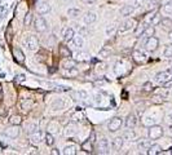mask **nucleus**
<instances>
[{
	"label": "nucleus",
	"mask_w": 172,
	"mask_h": 155,
	"mask_svg": "<svg viewBox=\"0 0 172 155\" xmlns=\"http://www.w3.org/2000/svg\"><path fill=\"white\" fill-rule=\"evenodd\" d=\"M118 25H116L115 22L114 23H110L109 26L106 27V35L108 36H113V35H115L116 34V31H118Z\"/></svg>",
	"instance_id": "6ab92c4d"
},
{
	"label": "nucleus",
	"mask_w": 172,
	"mask_h": 155,
	"mask_svg": "<svg viewBox=\"0 0 172 155\" xmlns=\"http://www.w3.org/2000/svg\"><path fill=\"white\" fill-rule=\"evenodd\" d=\"M34 27L38 33H45L47 29H48V25H47V21L44 20L43 17H36L35 21H34Z\"/></svg>",
	"instance_id": "20e7f679"
},
{
	"label": "nucleus",
	"mask_w": 172,
	"mask_h": 155,
	"mask_svg": "<svg viewBox=\"0 0 172 155\" xmlns=\"http://www.w3.org/2000/svg\"><path fill=\"white\" fill-rule=\"evenodd\" d=\"M163 133H164V131H163V128L161 126H151L149 128V132H147L150 140H158V138H161L162 136H163Z\"/></svg>",
	"instance_id": "f03ea898"
},
{
	"label": "nucleus",
	"mask_w": 172,
	"mask_h": 155,
	"mask_svg": "<svg viewBox=\"0 0 172 155\" xmlns=\"http://www.w3.org/2000/svg\"><path fill=\"white\" fill-rule=\"evenodd\" d=\"M163 12L166 14H172V0L163 5Z\"/></svg>",
	"instance_id": "473e14b6"
},
{
	"label": "nucleus",
	"mask_w": 172,
	"mask_h": 155,
	"mask_svg": "<svg viewBox=\"0 0 172 155\" xmlns=\"http://www.w3.org/2000/svg\"><path fill=\"white\" fill-rule=\"evenodd\" d=\"M161 23L163 25L164 27H171L172 26V20H170V18H162V21H161Z\"/></svg>",
	"instance_id": "58836bf2"
},
{
	"label": "nucleus",
	"mask_w": 172,
	"mask_h": 155,
	"mask_svg": "<svg viewBox=\"0 0 172 155\" xmlns=\"http://www.w3.org/2000/svg\"><path fill=\"white\" fill-rule=\"evenodd\" d=\"M36 129H38V124H36V123H29L26 126V132H29V133L35 132Z\"/></svg>",
	"instance_id": "72a5a7b5"
},
{
	"label": "nucleus",
	"mask_w": 172,
	"mask_h": 155,
	"mask_svg": "<svg viewBox=\"0 0 172 155\" xmlns=\"http://www.w3.org/2000/svg\"><path fill=\"white\" fill-rule=\"evenodd\" d=\"M13 56H14V60L18 62V64H23L25 62V54L21 51L20 48H14L13 49Z\"/></svg>",
	"instance_id": "ddd939ff"
},
{
	"label": "nucleus",
	"mask_w": 172,
	"mask_h": 155,
	"mask_svg": "<svg viewBox=\"0 0 172 155\" xmlns=\"http://www.w3.org/2000/svg\"><path fill=\"white\" fill-rule=\"evenodd\" d=\"M9 122H10V124H13V126H20L21 122H22V118L20 115H13L9 119Z\"/></svg>",
	"instance_id": "7c9ffc66"
},
{
	"label": "nucleus",
	"mask_w": 172,
	"mask_h": 155,
	"mask_svg": "<svg viewBox=\"0 0 172 155\" xmlns=\"http://www.w3.org/2000/svg\"><path fill=\"white\" fill-rule=\"evenodd\" d=\"M52 154L57 155V154H60V151H58V150H56V149H53V150H52Z\"/></svg>",
	"instance_id": "09e8293b"
},
{
	"label": "nucleus",
	"mask_w": 172,
	"mask_h": 155,
	"mask_svg": "<svg viewBox=\"0 0 172 155\" xmlns=\"http://www.w3.org/2000/svg\"><path fill=\"white\" fill-rule=\"evenodd\" d=\"M150 87H151V83L147 82V83H145V84H144V89H145V91H150V89H151Z\"/></svg>",
	"instance_id": "c03bdc74"
},
{
	"label": "nucleus",
	"mask_w": 172,
	"mask_h": 155,
	"mask_svg": "<svg viewBox=\"0 0 172 155\" xmlns=\"http://www.w3.org/2000/svg\"><path fill=\"white\" fill-rule=\"evenodd\" d=\"M5 12H7V8H5V7H0V18L3 17V14L5 13Z\"/></svg>",
	"instance_id": "a18cd8bd"
},
{
	"label": "nucleus",
	"mask_w": 172,
	"mask_h": 155,
	"mask_svg": "<svg viewBox=\"0 0 172 155\" xmlns=\"http://www.w3.org/2000/svg\"><path fill=\"white\" fill-rule=\"evenodd\" d=\"M168 79H171V74L168 71H162L155 75V82L158 84H163L164 82H167Z\"/></svg>",
	"instance_id": "0eeeda50"
},
{
	"label": "nucleus",
	"mask_w": 172,
	"mask_h": 155,
	"mask_svg": "<svg viewBox=\"0 0 172 155\" xmlns=\"http://www.w3.org/2000/svg\"><path fill=\"white\" fill-rule=\"evenodd\" d=\"M109 53H110V52L106 51V49H101V51H100V56H101V57H106Z\"/></svg>",
	"instance_id": "37998d69"
},
{
	"label": "nucleus",
	"mask_w": 172,
	"mask_h": 155,
	"mask_svg": "<svg viewBox=\"0 0 172 155\" xmlns=\"http://www.w3.org/2000/svg\"><path fill=\"white\" fill-rule=\"evenodd\" d=\"M167 120H168V122H170V123H172V113H171V114H168V115H167Z\"/></svg>",
	"instance_id": "de8ad7c7"
},
{
	"label": "nucleus",
	"mask_w": 172,
	"mask_h": 155,
	"mask_svg": "<svg viewBox=\"0 0 172 155\" xmlns=\"http://www.w3.org/2000/svg\"><path fill=\"white\" fill-rule=\"evenodd\" d=\"M4 134H5V136H8V137H10V138H16L17 136L20 134V128H18L17 126L12 127V128H8V129H5Z\"/></svg>",
	"instance_id": "f8f14e48"
},
{
	"label": "nucleus",
	"mask_w": 172,
	"mask_h": 155,
	"mask_svg": "<svg viewBox=\"0 0 172 155\" xmlns=\"http://www.w3.org/2000/svg\"><path fill=\"white\" fill-rule=\"evenodd\" d=\"M132 57H133V60L136 62H139V64H141V62H144L146 60L145 53H143L141 51H135L133 54H132Z\"/></svg>",
	"instance_id": "a211bd4d"
},
{
	"label": "nucleus",
	"mask_w": 172,
	"mask_h": 155,
	"mask_svg": "<svg viewBox=\"0 0 172 155\" xmlns=\"http://www.w3.org/2000/svg\"><path fill=\"white\" fill-rule=\"evenodd\" d=\"M145 0H132V7L133 8H140L141 5H144Z\"/></svg>",
	"instance_id": "ea45409f"
},
{
	"label": "nucleus",
	"mask_w": 172,
	"mask_h": 155,
	"mask_svg": "<svg viewBox=\"0 0 172 155\" xmlns=\"http://www.w3.org/2000/svg\"><path fill=\"white\" fill-rule=\"evenodd\" d=\"M164 57H167V58H172V44L167 45L164 49Z\"/></svg>",
	"instance_id": "4c0bfd02"
},
{
	"label": "nucleus",
	"mask_w": 172,
	"mask_h": 155,
	"mask_svg": "<svg viewBox=\"0 0 172 155\" xmlns=\"http://www.w3.org/2000/svg\"><path fill=\"white\" fill-rule=\"evenodd\" d=\"M161 21H162V16L159 14V13H155L154 16L151 17V21H150V23L153 25V26H157V25H159V23H161Z\"/></svg>",
	"instance_id": "c756f323"
},
{
	"label": "nucleus",
	"mask_w": 172,
	"mask_h": 155,
	"mask_svg": "<svg viewBox=\"0 0 172 155\" xmlns=\"http://www.w3.org/2000/svg\"><path fill=\"white\" fill-rule=\"evenodd\" d=\"M136 123H137V118L135 114H130L127 116V119H126V127L127 128H133L135 126H136Z\"/></svg>",
	"instance_id": "4468645a"
},
{
	"label": "nucleus",
	"mask_w": 172,
	"mask_h": 155,
	"mask_svg": "<svg viewBox=\"0 0 172 155\" xmlns=\"http://www.w3.org/2000/svg\"><path fill=\"white\" fill-rule=\"evenodd\" d=\"M78 62L75 60H71V58H67L64 64H62V67L64 69H72V67H75V65Z\"/></svg>",
	"instance_id": "cd10ccee"
},
{
	"label": "nucleus",
	"mask_w": 172,
	"mask_h": 155,
	"mask_svg": "<svg viewBox=\"0 0 172 155\" xmlns=\"http://www.w3.org/2000/svg\"><path fill=\"white\" fill-rule=\"evenodd\" d=\"M41 138H43V133L40 131H38V129H36L35 132L30 133V141H31V144H34V145H38L41 141Z\"/></svg>",
	"instance_id": "1a4fd4ad"
},
{
	"label": "nucleus",
	"mask_w": 172,
	"mask_h": 155,
	"mask_svg": "<svg viewBox=\"0 0 172 155\" xmlns=\"http://www.w3.org/2000/svg\"><path fill=\"white\" fill-rule=\"evenodd\" d=\"M97 20V16L95 12H87L84 16H83V21L85 25H91V23H93L95 21Z\"/></svg>",
	"instance_id": "9d476101"
},
{
	"label": "nucleus",
	"mask_w": 172,
	"mask_h": 155,
	"mask_svg": "<svg viewBox=\"0 0 172 155\" xmlns=\"http://www.w3.org/2000/svg\"><path fill=\"white\" fill-rule=\"evenodd\" d=\"M76 74H78V70L75 67H72V69H65V71H64L65 76H75Z\"/></svg>",
	"instance_id": "2f4dec72"
},
{
	"label": "nucleus",
	"mask_w": 172,
	"mask_h": 155,
	"mask_svg": "<svg viewBox=\"0 0 172 155\" xmlns=\"http://www.w3.org/2000/svg\"><path fill=\"white\" fill-rule=\"evenodd\" d=\"M74 60H75L76 62H84V61L89 60V56L87 53H84V52H78L75 54V58H74Z\"/></svg>",
	"instance_id": "393cba45"
},
{
	"label": "nucleus",
	"mask_w": 172,
	"mask_h": 155,
	"mask_svg": "<svg viewBox=\"0 0 172 155\" xmlns=\"http://www.w3.org/2000/svg\"><path fill=\"white\" fill-rule=\"evenodd\" d=\"M79 13H80V10L79 9H75V8H70L69 10H67V16L71 17V18H75L79 16Z\"/></svg>",
	"instance_id": "f704fd0d"
},
{
	"label": "nucleus",
	"mask_w": 172,
	"mask_h": 155,
	"mask_svg": "<svg viewBox=\"0 0 172 155\" xmlns=\"http://www.w3.org/2000/svg\"><path fill=\"white\" fill-rule=\"evenodd\" d=\"M60 56H61V57H64V58H71L72 53H71V51L66 45H61L60 47Z\"/></svg>",
	"instance_id": "f3484780"
},
{
	"label": "nucleus",
	"mask_w": 172,
	"mask_h": 155,
	"mask_svg": "<svg viewBox=\"0 0 172 155\" xmlns=\"http://www.w3.org/2000/svg\"><path fill=\"white\" fill-rule=\"evenodd\" d=\"M167 71H168V72H170V74H171V75H172V67H171V69H168V70H167Z\"/></svg>",
	"instance_id": "603ef678"
},
{
	"label": "nucleus",
	"mask_w": 172,
	"mask_h": 155,
	"mask_svg": "<svg viewBox=\"0 0 172 155\" xmlns=\"http://www.w3.org/2000/svg\"><path fill=\"white\" fill-rule=\"evenodd\" d=\"M49 10H51V5H49V3L44 2V0H41V2H39V3H38V5H36V12H38V13H39L40 16L47 14Z\"/></svg>",
	"instance_id": "423d86ee"
},
{
	"label": "nucleus",
	"mask_w": 172,
	"mask_h": 155,
	"mask_svg": "<svg viewBox=\"0 0 172 155\" xmlns=\"http://www.w3.org/2000/svg\"><path fill=\"white\" fill-rule=\"evenodd\" d=\"M136 138V133H135L132 131V128H128L127 131L124 132V134H123V140H128V141H132Z\"/></svg>",
	"instance_id": "b1692460"
},
{
	"label": "nucleus",
	"mask_w": 172,
	"mask_h": 155,
	"mask_svg": "<svg viewBox=\"0 0 172 155\" xmlns=\"http://www.w3.org/2000/svg\"><path fill=\"white\" fill-rule=\"evenodd\" d=\"M145 25L144 23H141V25H139V27L136 29V31H135V34H136V36H140L141 34H143V31L145 30Z\"/></svg>",
	"instance_id": "a19ab883"
},
{
	"label": "nucleus",
	"mask_w": 172,
	"mask_h": 155,
	"mask_svg": "<svg viewBox=\"0 0 172 155\" xmlns=\"http://www.w3.org/2000/svg\"><path fill=\"white\" fill-rule=\"evenodd\" d=\"M122 126H123V119L116 116V118H114V119H111L109 122L108 129L110 132H116V131H119V129L122 128Z\"/></svg>",
	"instance_id": "39448f33"
},
{
	"label": "nucleus",
	"mask_w": 172,
	"mask_h": 155,
	"mask_svg": "<svg viewBox=\"0 0 172 155\" xmlns=\"http://www.w3.org/2000/svg\"><path fill=\"white\" fill-rule=\"evenodd\" d=\"M45 144L48 146H53L54 145V138H53V136L51 133H47L45 134Z\"/></svg>",
	"instance_id": "c9c22d12"
},
{
	"label": "nucleus",
	"mask_w": 172,
	"mask_h": 155,
	"mask_svg": "<svg viewBox=\"0 0 172 155\" xmlns=\"http://www.w3.org/2000/svg\"><path fill=\"white\" fill-rule=\"evenodd\" d=\"M82 149L84 151H87V153H92V150H93V142H92L91 140L84 141L82 144Z\"/></svg>",
	"instance_id": "bb28decb"
},
{
	"label": "nucleus",
	"mask_w": 172,
	"mask_h": 155,
	"mask_svg": "<svg viewBox=\"0 0 172 155\" xmlns=\"http://www.w3.org/2000/svg\"><path fill=\"white\" fill-rule=\"evenodd\" d=\"M170 133H172V124L170 126Z\"/></svg>",
	"instance_id": "864d4df0"
},
{
	"label": "nucleus",
	"mask_w": 172,
	"mask_h": 155,
	"mask_svg": "<svg viewBox=\"0 0 172 155\" xmlns=\"http://www.w3.org/2000/svg\"><path fill=\"white\" fill-rule=\"evenodd\" d=\"M162 85H163V88H166V89H171L172 88V79H168L167 82H164Z\"/></svg>",
	"instance_id": "79ce46f5"
},
{
	"label": "nucleus",
	"mask_w": 172,
	"mask_h": 155,
	"mask_svg": "<svg viewBox=\"0 0 172 155\" xmlns=\"http://www.w3.org/2000/svg\"><path fill=\"white\" fill-rule=\"evenodd\" d=\"M23 43H25V45H26V48L29 49V51H31V52H35V51H38L39 49L38 38L34 36V35H27L26 38H25Z\"/></svg>",
	"instance_id": "f257e3e1"
},
{
	"label": "nucleus",
	"mask_w": 172,
	"mask_h": 155,
	"mask_svg": "<svg viewBox=\"0 0 172 155\" xmlns=\"http://www.w3.org/2000/svg\"><path fill=\"white\" fill-rule=\"evenodd\" d=\"M154 33H155V29H154V26L151 25V26H146L141 35H143L144 38H150V36L154 35Z\"/></svg>",
	"instance_id": "412c9836"
},
{
	"label": "nucleus",
	"mask_w": 172,
	"mask_h": 155,
	"mask_svg": "<svg viewBox=\"0 0 172 155\" xmlns=\"http://www.w3.org/2000/svg\"><path fill=\"white\" fill-rule=\"evenodd\" d=\"M98 151H100L101 154H106L108 150H109V141L106 138H101L100 141H98Z\"/></svg>",
	"instance_id": "9b49d317"
},
{
	"label": "nucleus",
	"mask_w": 172,
	"mask_h": 155,
	"mask_svg": "<svg viewBox=\"0 0 172 155\" xmlns=\"http://www.w3.org/2000/svg\"><path fill=\"white\" fill-rule=\"evenodd\" d=\"M123 146V137H115L111 142V147L114 149V150H120V147Z\"/></svg>",
	"instance_id": "aec40b11"
},
{
	"label": "nucleus",
	"mask_w": 172,
	"mask_h": 155,
	"mask_svg": "<svg viewBox=\"0 0 172 155\" xmlns=\"http://www.w3.org/2000/svg\"><path fill=\"white\" fill-rule=\"evenodd\" d=\"M18 80H20V82L21 80H25V75H18Z\"/></svg>",
	"instance_id": "8fccbe9b"
},
{
	"label": "nucleus",
	"mask_w": 172,
	"mask_h": 155,
	"mask_svg": "<svg viewBox=\"0 0 172 155\" xmlns=\"http://www.w3.org/2000/svg\"><path fill=\"white\" fill-rule=\"evenodd\" d=\"M133 25H135L133 20H127V21H124L118 27V31H119V33H126V31H130L131 29H133Z\"/></svg>",
	"instance_id": "6e6552de"
},
{
	"label": "nucleus",
	"mask_w": 172,
	"mask_h": 155,
	"mask_svg": "<svg viewBox=\"0 0 172 155\" xmlns=\"http://www.w3.org/2000/svg\"><path fill=\"white\" fill-rule=\"evenodd\" d=\"M72 43H74V45H75L76 48H82V47H83V44H84L83 36H82V35H74V38H72Z\"/></svg>",
	"instance_id": "5701e85b"
},
{
	"label": "nucleus",
	"mask_w": 172,
	"mask_h": 155,
	"mask_svg": "<svg viewBox=\"0 0 172 155\" xmlns=\"http://www.w3.org/2000/svg\"><path fill=\"white\" fill-rule=\"evenodd\" d=\"M133 10H135V8L131 7V5H124V7H122V9H120V14L124 17L131 16L133 13Z\"/></svg>",
	"instance_id": "4be33fe9"
},
{
	"label": "nucleus",
	"mask_w": 172,
	"mask_h": 155,
	"mask_svg": "<svg viewBox=\"0 0 172 155\" xmlns=\"http://www.w3.org/2000/svg\"><path fill=\"white\" fill-rule=\"evenodd\" d=\"M162 146L158 145V144H154V145H150V147L147 149V154L150 155H157V154H162Z\"/></svg>",
	"instance_id": "dca6fc26"
},
{
	"label": "nucleus",
	"mask_w": 172,
	"mask_h": 155,
	"mask_svg": "<svg viewBox=\"0 0 172 155\" xmlns=\"http://www.w3.org/2000/svg\"><path fill=\"white\" fill-rule=\"evenodd\" d=\"M83 3L84 4H93V3H96V0H83Z\"/></svg>",
	"instance_id": "49530a36"
},
{
	"label": "nucleus",
	"mask_w": 172,
	"mask_h": 155,
	"mask_svg": "<svg viewBox=\"0 0 172 155\" xmlns=\"http://www.w3.org/2000/svg\"><path fill=\"white\" fill-rule=\"evenodd\" d=\"M33 22V14L31 13H27L26 16H25V20H23V25L25 26H30Z\"/></svg>",
	"instance_id": "e433bc0d"
},
{
	"label": "nucleus",
	"mask_w": 172,
	"mask_h": 155,
	"mask_svg": "<svg viewBox=\"0 0 172 155\" xmlns=\"http://www.w3.org/2000/svg\"><path fill=\"white\" fill-rule=\"evenodd\" d=\"M168 38H170V39H171V40H172V30H171V31H170V34H168Z\"/></svg>",
	"instance_id": "3c124183"
},
{
	"label": "nucleus",
	"mask_w": 172,
	"mask_h": 155,
	"mask_svg": "<svg viewBox=\"0 0 172 155\" xmlns=\"http://www.w3.org/2000/svg\"><path fill=\"white\" fill-rule=\"evenodd\" d=\"M150 138L149 140H146V138H144V140H141L140 142H139V150H147V149L150 147Z\"/></svg>",
	"instance_id": "a878e982"
},
{
	"label": "nucleus",
	"mask_w": 172,
	"mask_h": 155,
	"mask_svg": "<svg viewBox=\"0 0 172 155\" xmlns=\"http://www.w3.org/2000/svg\"><path fill=\"white\" fill-rule=\"evenodd\" d=\"M62 2H70V0H62Z\"/></svg>",
	"instance_id": "5fc2aeb1"
},
{
	"label": "nucleus",
	"mask_w": 172,
	"mask_h": 155,
	"mask_svg": "<svg viewBox=\"0 0 172 155\" xmlns=\"http://www.w3.org/2000/svg\"><path fill=\"white\" fill-rule=\"evenodd\" d=\"M171 153H172V147H171Z\"/></svg>",
	"instance_id": "6e6d98bb"
},
{
	"label": "nucleus",
	"mask_w": 172,
	"mask_h": 155,
	"mask_svg": "<svg viewBox=\"0 0 172 155\" xmlns=\"http://www.w3.org/2000/svg\"><path fill=\"white\" fill-rule=\"evenodd\" d=\"M65 155H75L76 154V147L74 145H69V146H65L64 151H62Z\"/></svg>",
	"instance_id": "c85d7f7f"
},
{
	"label": "nucleus",
	"mask_w": 172,
	"mask_h": 155,
	"mask_svg": "<svg viewBox=\"0 0 172 155\" xmlns=\"http://www.w3.org/2000/svg\"><path fill=\"white\" fill-rule=\"evenodd\" d=\"M74 35H75V33H74V30L71 27H66L64 30V34H62L65 41H71L72 38H74Z\"/></svg>",
	"instance_id": "2eb2a0df"
},
{
	"label": "nucleus",
	"mask_w": 172,
	"mask_h": 155,
	"mask_svg": "<svg viewBox=\"0 0 172 155\" xmlns=\"http://www.w3.org/2000/svg\"><path fill=\"white\" fill-rule=\"evenodd\" d=\"M159 47V40L155 38L154 35L150 36V38H146V41H145V49L149 52H154L157 51Z\"/></svg>",
	"instance_id": "7ed1b4c3"
}]
</instances>
